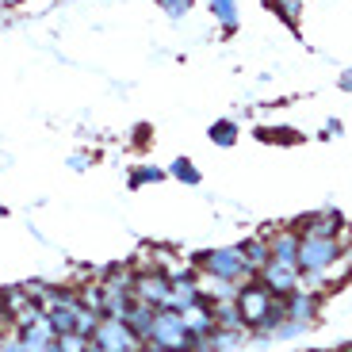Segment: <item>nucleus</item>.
Masks as SVG:
<instances>
[{"instance_id": "nucleus-13", "label": "nucleus", "mask_w": 352, "mask_h": 352, "mask_svg": "<svg viewBox=\"0 0 352 352\" xmlns=\"http://www.w3.org/2000/svg\"><path fill=\"white\" fill-rule=\"evenodd\" d=\"M211 142L214 146H234V142H238V134H241V126L234 123V119H219V123H211Z\"/></svg>"}, {"instance_id": "nucleus-9", "label": "nucleus", "mask_w": 352, "mask_h": 352, "mask_svg": "<svg viewBox=\"0 0 352 352\" xmlns=\"http://www.w3.org/2000/svg\"><path fill=\"white\" fill-rule=\"evenodd\" d=\"M241 253H245V268H249V276H261L264 272V264H268V238H249V241H241Z\"/></svg>"}, {"instance_id": "nucleus-8", "label": "nucleus", "mask_w": 352, "mask_h": 352, "mask_svg": "<svg viewBox=\"0 0 352 352\" xmlns=\"http://www.w3.org/2000/svg\"><path fill=\"white\" fill-rule=\"evenodd\" d=\"M153 314H157L153 307H146V302H138V299H134L131 307H126L123 322H126V326H131L134 333L142 337V341H146V337H150V329H153Z\"/></svg>"}, {"instance_id": "nucleus-15", "label": "nucleus", "mask_w": 352, "mask_h": 352, "mask_svg": "<svg viewBox=\"0 0 352 352\" xmlns=\"http://www.w3.org/2000/svg\"><path fill=\"white\" fill-rule=\"evenodd\" d=\"M299 4H302V0H272V8L280 12L287 23H295V19H299Z\"/></svg>"}, {"instance_id": "nucleus-1", "label": "nucleus", "mask_w": 352, "mask_h": 352, "mask_svg": "<svg viewBox=\"0 0 352 352\" xmlns=\"http://www.w3.org/2000/svg\"><path fill=\"white\" fill-rule=\"evenodd\" d=\"M199 276H207V280H222V283H249L253 276H249L245 268V253H241V245H219V249H207V253L195 256L192 264Z\"/></svg>"}, {"instance_id": "nucleus-21", "label": "nucleus", "mask_w": 352, "mask_h": 352, "mask_svg": "<svg viewBox=\"0 0 352 352\" xmlns=\"http://www.w3.org/2000/svg\"><path fill=\"white\" fill-rule=\"evenodd\" d=\"M88 352H107V349H96V344H92V349H88Z\"/></svg>"}, {"instance_id": "nucleus-19", "label": "nucleus", "mask_w": 352, "mask_h": 352, "mask_svg": "<svg viewBox=\"0 0 352 352\" xmlns=\"http://www.w3.org/2000/svg\"><path fill=\"white\" fill-rule=\"evenodd\" d=\"M341 85H344V88H352V73H344V77H341Z\"/></svg>"}, {"instance_id": "nucleus-11", "label": "nucleus", "mask_w": 352, "mask_h": 352, "mask_svg": "<svg viewBox=\"0 0 352 352\" xmlns=\"http://www.w3.org/2000/svg\"><path fill=\"white\" fill-rule=\"evenodd\" d=\"M165 173H168V180H180V184H203V173H199V168H195V161L192 157H176L173 161V165H168L165 168Z\"/></svg>"}, {"instance_id": "nucleus-10", "label": "nucleus", "mask_w": 352, "mask_h": 352, "mask_svg": "<svg viewBox=\"0 0 352 352\" xmlns=\"http://www.w3.org/2000/svg\"><path fill=\"white\" fill-rule=\"evenodd\" d=\"M161 180H168V173H165V168H157V165H138V168L126 173V188H131V192L150 188V184H161Z\"/></svg>"}, {"instance_id": "nucleus-18", "label": "nucleus", "mask_w": 352, "mask_h": 352, "mask_svg": "<svg viewBox=\"0 0 352 352\" xmlns=\"http://www.w3.org/2000/svg\"><path fill=\"white\" fill-rule=\"evenodd\" d=\"M142 352H173V349H161V344H142Z\"/></svg>"}, {"instance_id": "nucleus-5", "label": "nucleus", "mask_w": 352, "mask_h": 352, "mask_svg": "<svg viewBox=\"0 0 352 352\" xmlns=\"http://www.w3.org/2000/svg\"><path fill=\"white\" fill-rule=\"evenodd\" d=\"M299 238H337L341 234V214L337 211H314L307 219H299V230H295Z\"/></svg>"}, {"instance_id": "nucleus-3", "label": "nucleus", "mask_w": 352, "mask_h": 352, "mask_svg": "<svg viewBox=\"0 0 352 352\" xmlns=\"http://www.w3.org/2000/svg\"><path fill=\"white\" fill-rule=\"evenodd\" d=\"M88 341L96 344V349H107V352H142V344H146L123 318H100Z\"/></svg>"}, {"instance_id": "nucleus-6", "label": "nucleus", "mask_w": 352, "mask_h": 352, "mask_svg": "<svg viewBox=\"0 0 352 352\" xmlns=\"http://www.w3.org/2000/svg\"><path fill=\"white\" fill-rule=\"evenodd\" d=\"M211 314H214V329H249V326H245V318H241L238 299L211 302Z\"/></svg>"}, {"instance_id": "nucleus-16", "label": "nucleus", "mask_w": 352, "mask_h": 352, "mask_svg": "<svg viewBox=\"0 0 352 352\" xmlns=\"http://www.w3.org/2000/svg\"><path fill=\"white\" fill-rule=\"evenodd\" d=\"M92 161H96L92 153H85V150H80V153H69V157H65V165H69L73 173H85V168L92 165Z\"/></svg>"}, {"instance_id": "nucleus-2", "label": "nucleus", "mask_w": 352, "mask_h": 352, "mask_svg": "<svg viewBox=\"0 0 352 352\" xmlns=\"http://www.w3.org/2000/svg\"><path fill=\"white\" fill-rule=\"evenodd\" d=\"M192 341L195 337L188 333L184 318L176 310H157L153 314V329L146 337V344H161V349H173V352H192Z\"/></svg>"}, {"instance_id": "nucleus-17", "label": "nucleus", "mask_w": 352, "mask_h": 352, "mask_svg": "<svg viewBox=\"0 0 352 352\" xmlns=\"http://www.w3.org/2000/svg\"><path fill=\"white\" fill-rule=\"evenodd\" d=\"M261 138L264 142H295L299 134H295V131H261Z\"/></svg>"}, {"instance_id": "nucleus-4", "label": "nucleus", "mask_w": 352, "mask_h": 352, "mask_svg": "<svg viewBox=\"0 0 352 352\" xmlns=\"http://www.w3.org/2000/svg\"><path fill=\"white\" fill-rule=\"evenodd\" d=\"M131 295L138 302L153 310H165V299H168V276L165 272H134V287Z\"/></svg>"}, {"instance_id": "nucleus-20", "label": "nucleus", "mask_w": 352, "mask_h": 352, "mask_svg": "<svg viewBox=\"0 0 352 352\" xmlns=\"http://www.w3.org/2000/svg\"><path fill=\"white\" fill-rule=\"evenodd\" d=\"M4 214H8V207H4V203H0V219H4Z\"/></svg>"}, {"instance_id": "nucleus-14", "label": "nucleus", "mask_w": 352, "mask_h": 352, "mask_svg": "<svg viewBox=\"0 0 352 352\" xmlns=\"http://www.w3.org/2000/svg\"><path fill=\"white\" fill-rule=\"evenodd\" d=\"M153 4H157L168 19H184L188 12H192V0H153Z\"/></svg>"}, {"instance_id": "nucleus-12", "label": "nucleus", "mask_w": 352, "mask_h": 352, "mask_svg": "<svg viewBox=\"0 0 352 352\" xmlns=\"http://www.w3.org/2000/svg\"><path fill=\"white\" fill-rule=\"evenodd\" d=\"M207 4H211V16L219 19L226 31L238 27V0H207Z\"/></svg>"}, {"instance_id": "nucleus-7", "label": "nucleus", "mask_w": 352, "mask_h": 352, "mask_svg": "<svg viewBox=\"0 0 352 352\" xmlns=\"http://www.w3.org/2000/svg\"><path fill=\"white\" fill-rule=\"evenodd\" d=\"M184 326H188V333L192 337H207L214 329V314H211V302H195L192 310H184Z\"/></svg>"}]
</instances>
